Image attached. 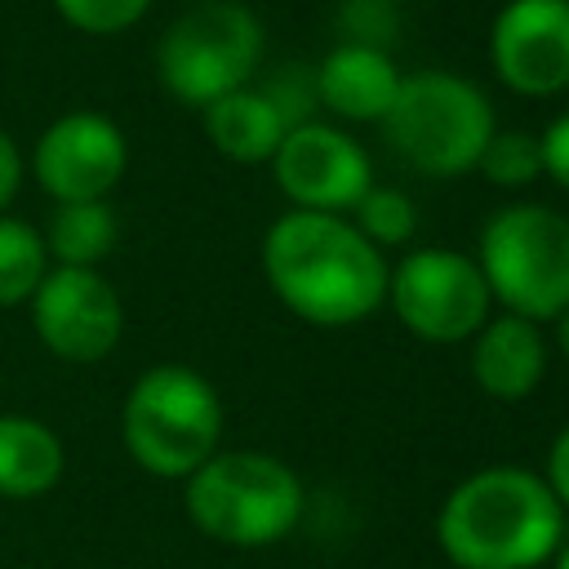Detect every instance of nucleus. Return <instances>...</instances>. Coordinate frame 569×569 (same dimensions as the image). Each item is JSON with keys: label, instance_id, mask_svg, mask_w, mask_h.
Masks as SVG:
<instances>
[{"label": "nucleus", "instance_id": "nucleus-1", "mask_svg": "<svg viewBox=\"0 0 569 569\" xmlns=\"http://www.w3.org/2000/svg\"><path fill=\"white\" fill-rule=\"evenodd\" d=\"M262 276L298 320L347 329L387 307L391 267L351 218L289 209L262 236Z\"/></svg>", "mask_w": 569, "mask_h": 569}, {"label": "nucleus", "instance_id": "nucleus-2", "mask_svg": "<svg viewBox=\"0 0 569 569\" xmlns=\"http://www.w3.org/2000/svg\"><path fill=\"white\" fill-rule=\"evenodd\" d=\"M565 538V511L529 467L498 462L458 480L436 511V542L453 569H538Z\"/></svg>", "mask_w": 569, "mask_h": 569}, {"label": "nucleus", "instance_id": "nucleus-3", "mask_svg": "<svg viewBox=\"0 0 569 569\" xmlns=\"http://www.w3.org/2000/svg\"><path fill=\"white\" fill-rule=\"evenodd\" d=\"M378 124L391 151L427 178L471 173L498 129L489 93L476 80L436 67L400 76V89Z\"/></svg>", "mask_w": 569, "mask_h": 569}, {"label": "nucleus", "instance_id": "nucleus-4", "mask_svg": "<svg viewBox=\"0 0 569 569\" xmlns=\"http://www.w3.org/2000/svg\"><path fill=\"white\" fill-rule=\"evenodd\" d=\"M182 485L191 525L227 547H271L302 520L298 471L258 449H218Z\"/></svg>", "mask_w": 569, "mask_h": 569}, {"label": "nucleus", "instance_id": "nucleus-5", "mask_svg": "<svg viewBox=\"0 0 569 569\" xmlns=\"http://www.w3.org/2000/svg\"><path fill=\"white\" fill-rule=\"evenodd\" d=\"M120 436L142 471L160 480H187L218 453L222 400L191 365H151L124 396Z\"/></svg>", "mask_w": 569, "mask_h": 569}, {"label": "nucleus", "instance_id": "nucleus-6", "mask_svg": "<svg viewBox=\"0 0 569 569\" xmlns=\"http://www.w3.org/2000/svg\"><path fill=\"white\" fill-rule=\"evenodd\" d=\"M489 298L520 320H556L569 307V218L551 204H502L476 249Z\"/></svg>", "mask_w": 569, "mask_h": 569}, {"label": "nucleus", "instance_id": "nucleus-7", "mask_svg": "<svg viewBox=\"0 0 569 569\" xmlns=\"http://www.w3.org/2000/svg\"><path fill=\"white\" fill-rule=\"evenodd\" d=\"M262 44L267 36L249 4L196 0L164 27L156 44V76L178 102L204 111L209 102L249 84V76L258 71Z\"/></svg>", "mask_w": 569, "mask_h": 569}, {"label": "nucleus", "instance_id": "nucleus-8", "mask_svg": "<svg viewBox=\"0 0 569 569\" xmlns=\"http://www.w3.org/2000/svg\"><path fill=\"white\" fill-rule=\"evenodd\" d=\"M387 302L413 338L436 342V347L471 342V333L489 320V307H493L476 258L445 249V244L405 253L391 267Z\"/></svg>", "mask_w": 569, "mask_h": 569}, {"label": "nucleus", "instance_id": "nucleus-9", "mask_svg": "<svg viewBox=\"0 0 569 569\" xmlns=\"http://www.w3.org/2000/svg\"><path fill=\"white\" fill-rule=\"evenodd\" d=\"M267 164L276 187L289 196V204L307 213L347 218L356 200L373 187V160L342 124H320V120L293 124Z\"/></svg>", "mask_w": 569, "mask_h": 569}, {"label": "nucleus", "instance_id": "nucleus-10", "mask_svg": "<svg viewBox=\"0 0 569 569\" xmlns=\"http://www.w3.org/2000/svg\"><path fill=\"white\" fill-rule=\"evenodd\" d=\"M31 325L53 356L93 365L120 342L124 307L93 267H49L31 293Z\"/></svg>", "mask_w": 569, "mask_h": 569}, {"label": "nucleus", "instance_id": "nucleus-11", "mask_svg": "<svg viewBox=\"0 0 569 569\" xmlns=\"http://www.w3.org/2000/svg\"><path fill=\"white\" fill-rule=\"evenodd\" d=\"M489 62L502 89L556 98L569 89V0H507L489 27Z\"/></svg>", "mask_w": 569, "mask_h": 569}, {"label": "nucleus", "instance_id": "nucleus-12", "mask_svg": "<svg viewBox=\"0 0 569 569\" xmlns=\"http://www.w3.org/2000/svg\"><path fill=\"white\" fill-rule=\"evenodd\" d=\"M36 178L53 196V204L71 200H107V191L124 178L129 142L120 124L102 111H67L36 142Z\"/></svg>", "mask_w": 569, "mask_h": 569}, {"label": "nucleus", "instance_id": "nucleus-13", "mask_svg": "<svg viewBox=\"0 0 569 569\" xmlns=\"http://www.w3.org/2000/svg\"><path fill=\"white\" fill-rule=\"evenodd\" d=\"M400 67L387 49L333 44L316 67V102L347 124H378L400 89Z\"/></svg>", "mask_w": 569, "mask_h": 569}, {"label": "nucleus", "instance_id": "nucleus-14", "mask_svg": "<svg viewBox=\"0 0 569 569\" xmlns=\"http://www.w3.org/2000/svg\"><path fill=\"white\" fill-rule=\"evenodd\" d=\"M547 373V338L511 311L489 316L471 333V378L493 400H525Z\"/></svg>", "mask_w": 569, "mask_h": 569}, {"label": "nucleus", "instance_id": "nucleus-15", "mask_svg": "<svg viewBox=\"0 0 569 569\" xmlns=\"http://www.w3.org/2000/svg\"><path fill=\"white\" fill-rule=\"evenodd\" d=\"M67 453L53 427L27 413H0V498H40L62 480Z\"/></svg>", "mask_w": 569, "mask_h": 569}, {"label": "nucleus", "instance_id": "nucleus-16", "mask_svg": "<svg viewBox=\"0 0 569 569\" xmlns=\"http://www.w3.org/2000/svg\"><path fill=\"white\" fill-rule=\"evenodd\" d=\"M204 133L227 160L267 164L289 129H284L280 111L267 102V93L244 84V89H236V93H227V98L204 107Z\"/></svg>", "mask_w": 569, "mask_h": 569}, {"label": "nucleus", "instance_id": "nucleus-17", "mask_svg": "<svg viewBox=\"0 0 569 569\" xmlns=\"http://www.w3.org/2000/svg\"><path fill=\"white\" fill-rule=\"evenodd\" d=\"M116 213L107 200H71L53 204L44 227V249L58 258V267H98L116 249Z\"/></svg>", "mask_w": 569, "mask_h": 569}, {"label": "nucleus", "instance_id": "nucleus-18", "mask_svg": "<svg viewBox=\"0 0 569 569\" xmlns=\"http://www.w3.org/2000/svg\"><path fill=\"white\" fill-rule=\"evenodd\" d=\"M44 271H49L44 236L22 218H4L0 213V307L31 302L36 284L44 280Z\"/></svg>", "mask_w": 569, "mask_h": 569}, {"label": "nucleus", "instance_id": "nucleus-19", "mask_svg": "<svg viewBox=\"0 0 569 569\" xmlns=\"http://www.w3.org/2000/svg\"><path fill=\"white\" fill-rule=\"evenodd\" d=\"M351 222H356V231H360L369 244L396 249V244H409V240H413V231H418V204H413L405 191L373 182V187L356 200Z\"/></svg>", "mask_w": 569, "mask_h": 569}, {"label": "nucleus", "instance_id": "nucleus-20", "mask_svg": "<svg viewBox=\"0 0 569 569\" xmlns=\"http://www.w3.org/2000/svg\"><path fill=\"white\" fill-rule=\"evenodd\" d=\"M476 169L502 187V191H520L529 187L533 178H542V151H538V138L525 133V129H493V138L485 142Z\"/></svg>", "mask_w": 569, "mask_h": 569}, {"label": "nucleus", "instance_id": "nucleus-21", "mask_svg": "<svg viewBox=\"0 0 569 569\" xmlns=\"http://www.w3.org/2000/svg\"><path fill=\"white\" fill-rule=\"evenodd\" d=\"M262 93H267V102L280 111L284 129L316 120V107H320V102H316V71H307V67H298V62L276 67V71L262 80Z\"/></svg>", "mask_w": 569, "mask_h": 569}, {"label": "nucleus", "instance_id": "nucleus-22", "mask_svg": "<svg viewBox=\"0 0 569 569\" xmlns=\"http://www.w3.org/2000/svg\"><path fill=\"white\" fill-rule=\"evenodd\" d=\"M53 9H58L76 31L116 36V31H129V27L151 9V0H53Z\"/></svg>", "mask_w": 569, "mask_h": 569}, {"label": "nucleus", "instance_id": "nucleus-23", "mask_svg": "<svg viewBox=\"0 0 569 569\" xmlns=\"http://www.w3.org/2000/svg\"><path fill=\"white\" fill-rule=\"evenodd\" d=\"M396 4L391 0H342L338 4V31L347 44H369V49H387L396 40Z\"/></svg>", "mask_w": 569, "mask_h": 569}, {"label": "nucleus", "instance_id": "nucleus-24", "mask_svg": "<svg viewBox=\"0 0 569 569\" xmlns=\"http://www.w3.org/2000/svg\"><path fill=\"white\" fill-rule=\"evenodd\" d=\"M538 151H542V173L569 191V111H560L542 133H538Z\"/></svg>", "mask_w": 569, "mask_h": 569}, {"label": "nucleus", "instance_id": "nucleus-25", "mask_svg": "<svg viewBox=\"0 0 569 569\" xmlns=\"http://www.w3.org/2000/svg\"><path fill=\"white\" fill-rule=\"evenodd\" d=\"M542 480H547L551 498L560 502V511L569 516V427L556 431V440H551V449H547V471H542Z\"/></svg>", "mask_w": 569, "mask_h": 569}, {"label": "nucleus", "instance_id": "nucleus-26", "mask_svg": "<svg viewBox=\"0 0 569 569\" xmlns=\"http://www.w3.org/2000/svg\"><path fill=\"white\" fill-rule=\"evenodd\" d=\"M18 182H22V156H18V142L0 129V213L18 196Z\"/></svg>", "mask_w": 569, "mask_h": 569}, {"label": "nucleus", "instance_id": "nucleus-27", "mask_svg": "<svg viewBox=\"0 0 569 569\" xmlns=\"http://www.w3.org/2000/svg\"><path fill=\"white\" fill-rule=\"evenodd\" d=\"M556 342H560V351H565V360H569V307L556 316Z\"/></svg>", "mask_w": 569, "mask_h": 569}, {"label": "nucleus", "instance_id": "nucleus-28", "mask_svg": "<svg viewBox=\"0 0 569 569\" xmlns=\"http://www.w3.org/2000/svg\"><path fill=\"white\" fill-rule=\"evenodd\" d=\"M551 569H569V533L560 538V547H556V556H551Z\"/></svg>", "mask_w": 569, "mask_h": 569}]
</instances>
